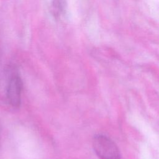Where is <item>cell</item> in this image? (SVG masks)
Listing matches in <instances>:
<instances>
[{
    "label": "cell",
    "instance_id": "7a4b0ae2",
    "mask_svg": "<svg viewBox=\"0 0 159 159\" xmlns=\"http://www.w3.org/2000/svg\"><path fill=\"white\" fill-rule=\"evenodd\" d=\"M22 81L20 78L14 74L9 79L7 88V98L9 104L14 107H18L20 104Z\"/></svg>",
    "mask_w": 159,
    "mask_h": 159
},
{
    "label": "cell",
    "instance_id": "6da1fadb",
    "mask_svg": "<svg viewBox=\"0 0 159 159\" xmlns=\"http://www.w3.org/2000/svg\"><path fill=\"white\" fill-rule=\"evenodd\" d=\"M93 145L100 159H120V152L117 145L107 137L96 135L93 139Z\"/></svg>",
    "mask_w": 159,
    "mask_h": 159
}]
</instances>
